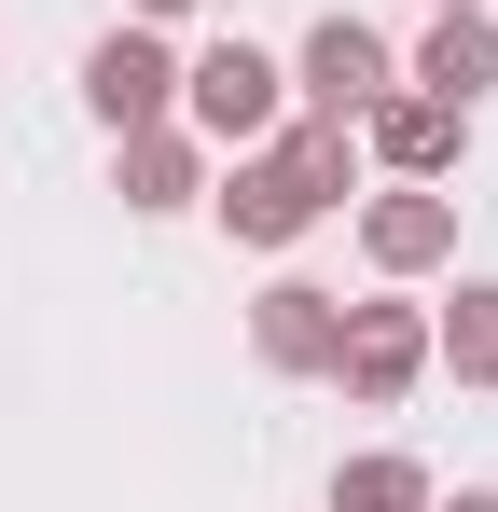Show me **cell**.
Listing matches in <instances>:
<instances>
[{
    "label": "cell",
    "mask_w": 498,
    "mask_h": 512,
    "mask_svg": "<svg viewBox=\"0 0 498 512\" xmlns=\"http://www.w3.org/2000/svg\"><path fill=\"white\" fill-rule=\"evenodd\" d=\"M180 125H194L208 153H249V139L291 125V70H277L263 42H208V56H180Z\"/></svg>",
    "instance_id": "6da1fadb"
},
{
    "label": "cell",
    "mask_w": 498,
    "mask_h": 512,
    "mask_svg": "<svg viewBox=\"0 0 498 512\" xmlns=\"http://www.w3.org/2000/svg\"><path fill=\"white\" fill-rule=\"evenodd\" d=\"M208 222H222L236 250H291V236H319L332 208L291 180V153H277V139H249V153H208Z\"/></svg>",
    "instance_id": "7a4b0ae2"
},
{
    "label": "cell",
    "mask_w": 498,
    "mask_h": 512,
    "mask_svg": "<svg viewBox=\"0 0 498 512\" xmlns=\"http://www.w3.org/2000/svg\"><path fill=\"white\" fill-rule=\"evenodd\" d=\"M332 388L360 402V416H388V402H415V374H429V305H346L332 319Z\"/></svg>",
    "instance_id": "3957f363"
},
{
    "label": "cell",
    "mask_w": 498,
    "mask_h": 512,
    "mask_svg": "<svg viewBox=\"0 0 498 512\" xmlns=\"http://www.w3.org/2000/svg\"><path fill=\"white\" fill-rule=\"evenodd\" d=\"M388 84H402V42H388V28H360V14H319V28H305V56H291V97L332 111V125H360Z\"/></svg>",
    "instance_id": "277c9868"
},
{
    "label": "cell",
    "mask_w": 498,
    "mask_h": 512,
    "mask_svg": "<svg viewBox=\"0 0 498 512\" xmlns=\"http://www.w3.org/2000/svg\"><path fill=\"white\" fill-rule=\"evenodd\" d=\"M83 111H97L111 139H125V125H180V42L125 14V28H111V42L83 56Z\"/></svg>",
    "instance_id": "5b68a950"
},
{
    "label": "cell",
    "mask_w": 498,
    "mask_h": 512,
    "mask_svg": "<svg viewBox=\"0 0 498 512\" xmlns=\"http://www.w3.org/2000/svg\"><path fill=\"white\" fill-rule=\"evenodd\" d=\"M360 263H374V277H443V263H457V194H443V180L360 194Z\"/></svg>",
    "instance_id": "8992f818"
},
{
    "label": "cell",
    "mask_w": 498,
    "mask_h": 512,
    "mask_svg": "<svg viewBox=\"0 0 498 512\" xmlns=\"http://www.w3.org/2000/svg\"><path fill=\"white\" fill-rule=\"evenodd\" d=\"M457 153H471V111H443L415 84H388L360 111V167H388V180H457Z\"/></svg>",
    "instance_id": "52a82bcc"
},
{
    "label": "cell",
    "mask_w": 498,
    "mask_h": 512,
    "mask_svg": "<svg viewBox=\"0 0 498 512\" xmlns=\"http://www.w3.org/2000/svg\"><path fill=\"white\" fill-rule=\"evenodd\" d=\"M111 194H125V222L208 208V139H194V125H125V139H111Z\"/></svg>",
    "instance_id": "ba28073f"
},
{
    "label": "cell",
    "mask_w": 498,
    "mask_h": 512,
    "mask_svg": "<svg viewBox=\"0 0 498 512\" xmlns=\"http://www.w3.org/2000/svg\"><path fill=\"white\" fill-rule=\"evenodd\" d=\"M402 84H415V97H443V111H485V84H498V14H485V0H443V14L415 28Z\"/></svg>",
    "instance_id": "9c48e42d"
},
{
    "label": "cell",
    "mask_w": 498,
    "mask_h": 512,
    "mask_svg": "<svg viewBox=\"0 0 498 512\" xmlns=\"http://www.w3.org/2000/svg\"><path fill=\"white\" fill-rule=\"evenodd\" d=\"M332 319H346V291L263 277V291H249V360H263V374H319V360H332Z\"/></svg>",
    "instance_id": "30bf717a"
},
{
    "label": "cell",
    "mask_w": 498,
    "mask_h": 512,
    "mask_svg": "<svg viewBox=\"0 0 498 512\" xmlns=\"http://www.w3.org/2000/svg\"><path fill=\"white\" fill-rule=\"evenodd\" d=\"M429 374L498 388V277H457V305H429Z\"/></svg>",
    "instance_id": "8fae6325"
},
{
    "label": "cell",
    "mask_w": 498,
    "mask_h": 512,
    "mask_svg": "<svg viewBox=\"0 0 498 512\" xmlns=\"http://www.w3.org/2000/svg\"><path fill=\"white\" fill-rule=\"evenodd\" d=\"M277 153H291V180H305L319 208H360V125L305 111V125H277Z\"/></svg>",
    "instance_id": "7c38bea8"
},
{
    "label": "cell",
    "mask_w": 498,
    "mask_h": 512,
    "mask_svg": "<svg viewBox=\"0 0 498 512\" xmlns=\"http://www.w3.org/2000/svg\"><path fill=\"white\" fill-rule=\"evenodd\" d=\"M443 485L415 471L402 443H374V457H332V512H429Z\"/></svg>",
    "instance_id": "4fadbf2b"
},
{
    "label": "cell",
    "mask_w": 498,
    "mask_h": 512,
    "mask_svg": "<svg viewBox=\"0 0 498 512\" xmlns=\"http://www.w3.org/2000/svg\"><path fill=\"white\" fill-rule=\"evenodd\" d=\"M125 14H139V28H180V14H194V0H125Z\"/></svg>",
    "instance_id": "5bb4252c"
},
{
    "label": "cell",
    "mask_w": 498,
    "mask_h": 512,
    "mask_svg": "<svg viewBox=\"0 0 498 512\" xmlns=\"http://www.w3.org/2000/svg\"><path fill=\"white\" fill-rule=\"evenodd\" d=\"M429 512H498V485H457V499H429Z\"/></svg>",
    "instance_id": "9a60e30c"
},
{
    "label": "cell",
    "mask_w": 498,
    "mask_h": 512,
    "mask_svg": "<svg viewBox=\"0 0 498 512\" xmlns=\"http://www.w3.org/2000/svg\"><path fill=\"white\" fill-rule=\"evenodd\" d=\"M429 14H443V0H429Z\"/></svg>",
    "instance_id": "2e32d148"
}]
</instances>
